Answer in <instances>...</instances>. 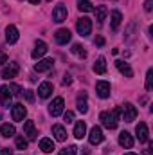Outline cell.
Masks as SVG:
<instances>
[{
    "label": "cell",
    "instance_id": "6da1fadb",
    "mask_svg": "<svg viewBox=\"0 0 153 155\" xmlns=\"http://www.w3.org/2000/svg\"><path fill=\"white\" fill-rule=\"evenodd\" d=\"M99 121L103 123L105 128H108V130H115L117 124H119V108H114V110H110V112H101Z\"/></svg>",
    "mask_w": 153,
    "mask_h": 155
},
{
    "label": "cell",
    "instance_id": "7a4b0ae2",
    "mask_svg": "<svg viewBox=\"0 0 153 155\" xmlns=\"http://www.w3.org/2000/svg\"><path fill=\"white\" fill-rule=\"evenodd\" d=\"M119 114H122V121H124V123H132V121H135V117H137V108H135L132 103H124V105L119 108Z\"/></svg>",
    "mask_w": 153,
    "mask_h": 155
},
{
    "label": "cell",
    "instance_id": "3957f363",
    "mask_svg": "<svg viewBox=\"0 0 153 155\" xmlns=\"http://www.w3.org/2000/svg\"><path fill=\"white\" fill-rule=\"evenodd\" d=\"M76 29L81 36H88V35L92 33V20L86 18V16H81L76 24Z\"/></svg>",
    "mask_w": 153,
    "mask_h": 155
},
{
    "label": "cell",
    "instance_id": "277c9868",
    "mask_svg": "<svg viewBox=\"0 0 153 155\" xmlns=\"http://www.w3.org/2000/svg\"><path fill=\"white\" fill-rule=\"evenodd\" d=\"M63 107H65V101H63V97H54L52 99V103L49 105V114L52 117H58L63 114Z\"/></svg>",
    "mask_w": 153,
    "mask_h": 155
},
{
    "label": "cell",
    "instance_id": "5b68a950",
    "mask_svg": "<svg viewBox=\"0 0 153 155\" xmlns=\"http://www.w3.org/2000/svg\"><path fill=\"white\" fill-rule=\"evenodd\" d=\"M67 7L63 5V4H60V5H56L54 9H52V20L56 22V24H61V22H65L67 20Z\"/></svg>",
    "mask_w": 153,
    "mask_h": 155
},
{
    "label": "cell",
    "instance_id": "8992f818",
    "mask_svg": "<svg viewBox=\"0 0 153 155\" xmlns=\"http://www.w3.org/2000/svg\"><path fill=\"white\" fill-rule=\"evenodd\" d=\"M96 92H97V96H99L101 99H106V97H110L112 87H110L108 81H97V83H96Z\"/></svg>",
    "mask_w": 153,
    "mask_h": 155
},
{
    "label": "cell",
    "instance_id": "52a82bcc",
    "mask_svg": "<svg viewBox=\"0 0 153 155\" xmlns=\"http://www.w3.org/2000/svg\"><path fill=\"white\" fill-rule=\"evenodd\" d=\"M11 116H13V121H24L27 116V110L22 103H16L11 107Z\"/></svg>",
    "mask_w": 153,
    "mask_h": 155
},
{
    "label": "cell",
    "instance_id": "ba28073f",
    "mask_svg": "<svg viewBox=\"0 0 153 155\" xmlns=\"http://www.w3.org/2000/svg\"><path fill=\"white\" fill-rule=\"evenodd\" d=\"M70 38H72V35H70L69 29H58V31L54 33V40H56V43H60V45L69 43Z\"/></svg>",
    "mask_w": 153,
    "mask_h": 155
},
{
    "label": "cell",
    "instance_id": "9c48e42d",
    "mask_svg": "<svg viewBox=\"0 0 153 155\" xmlns=\"http://www.w3.org/2000/svg\"><path fill=\"white\" fill-rule=\"evenodd\" d=\"M135 134H137L139 143H148V139H150V132H148L146 123H139L137 128H135Z\"/></svg>",
    "mask_w": 153,
    "mask_h": 155
},
{
    "label": "cell",
    "instance_id": "30bf717a",
    "mask_svg": "<svg viewBox=\"0 0 153 155\" xmlns=\"http://www.w3.org/2000/svg\"><path fill=\"white\" fill-rule=\"evenodd\" d=\"M103 139H105V135H103L101 126H94V128L90 130V135H88L90 144H99V143H103Z\"/></svg>",
    "mask_w": 153,
    "mask_h": 155
},
{
    "label": "cell",
    "instance_id": "8fae6325",
    "mask_svg": "<svg viewBox=\"0 0 153 155\" xmlns=\"http://www.w3.org/2000/svg\"><path fill=\"white\" fill-rule=\"evenodd\" d=\"M11 92H9V87L7 85H4V87H0V105L2 107H5V108H9L11 107Z\"/></svg>",
    "mask_w": 153,
    "mask_h": 155
},
{
    "label": "cell",
    "instance_id": "7c38bea8",
    "mask_svg": "<svg viewBox=\"0 0 153 155\" xmlns=\"http://www.w3.org/2000/svg\"><path fill=\"white\" fill-rule=\"evenodd\" d=\"M24 135H27V139L34 141L38 137V132L34 128V121H25L24 123Z\"/></svg>",
    "mask_w": 153,
    "mask_h": 155
},
{
    "label": "cell",
    "instance_id": "4fadbf2b",
    "mask_svg": "<svg viewBox=\"0 0 153 155\" xmlns=\"http://www.w3.org/2000/svg\"><path fill=\"white\" fill-rule=\"evenodd\" d=\"M54 67V60L52 58H45V60H40L38 63L34 65V71L36 72H47Z\"/></svg>",
    "mask_w": 153,
    "mask_h": 155
},
{
    "label": "cell",
    "instance_id": "5bb4252c",
    "mask_svg": "<svg viewBox=\"0 0 153 155\" xmlns=\"http://www.w3.org/2000/svg\"><path fill=\"white\" fill-rule=\"evenodd\" d=\"M18 71H20L18 63H9V65L2 71V78H4V79H13V78H16Z\"/></svg>",
    "mask_w": 153,
    "mask_h": 155
},
{
    "label": "cell",
    "instance_id": "9a60e30c",
    "mask_svg": "<svg viewBox=\"0 0 153 155\" xmlns=\"http://www.w3.org/2000/svg\"><path fill=\"white\" fill-rule=\"evenodd\" d=\"M133 137L128 134V132H121L119 134V144L122 146V148H126V150H130V148H133Z\"/></svg>",
    "mask_w": 153,
    "mask_h": 155
},
{
    "label": "cell",
    "instance_id": "2e32d148",
    "mask_svg": "<svg viewBox=\"0 0 153 155\" xmlns=\"http://www.w3.org/2000/svg\"><path fill=\"white\" fill-rule=\"evenodd\" d=\"M18 29L15 27V25H7L5 27V40H7V43H16L18 41Z\"/></svg>",
    "mask_w": 153,
    "mask_h": 155
},
{
    "label": "cell",
    "instance_id": "e0dca14e",
    "mask_svg": "<svg viewBox=\"0 0 153 155\" xmlns=\"http://www.w3.org/2000/svg\"><path fill=\"white\" fill-rule=\"evenodd\" d=\"M76 107H77V110H79L81 114H86V112H88V103H86V92H81V94L77 96V99H76Z\"/></svg>",
    "mask_w": 153,
    "mask_h": 155
},
{
    "label": "cell",
    "instance_id": "ac0fdd59",
    "mask_svg": "<svg viewBox=\"0 0 153 155\" xmlns=\"http://www.w3.org/2000/svg\"><path fill=\"white\" fill-rule=\"evenodd\" d=\"M50 94H52V83H49V81H43V83L38 87V96L41 97V99H47Z\"/></svg>",
    "mask_w": 153,
    "mask_h": 155
},
{
    "label": "cell",
    "instance_id": "d6986e66",
    "mask_svg": "<svg viewBox=\"0 0 153 155\" xmlns=\"http://www.w3.org/2000/svg\"><path fill=\"white\" fill-rule=\"evenodd\" d=\"M52 135H54L56 141L63 143V141L67 139V130H65L61 124H54V126H52Z\"/></svg>",
    "mask_w": 153,
    "mask_h": 155
},
{
    "label": "cell",
    "instance_id": "ffe728a7",
    "mask_svg": "<svg viewBox=\"0 0 153 155\" xmlns=\"http://www.w3.org/2000/svg\"><path fill=\"white\" fill-rule=\"evenodd\" d=\"M45 52H47V43H45V41H41V40H38V41L34 43L33 58H34V60H38V58H41V56H43Z\"/></svg>",
    "mask_w": 153,
    "mask_h": 155
},
{
    "label": "cell",
    "instance_id": "44dd1931",
    "mask_svg": "<svg viewBox=\"0 0 153 155\" xmlns=\"http://www.w3.org/2000/svg\"><path fill=\"white\" fill-rule=\"evenodd\" d=\"M40 150H41L43 153H50V152L54 150V141H52V139H49V137L40 139Z\"/></svg>",
    "mask_w": 153,
    "mask_h": 155
},
{
    "label": "cell",
    "instance_id": "7402d4cb",
    "mask_svg": "<svg viewBox=\"0 0 153 155\" xmlns=\"http://www.w3.org/2000/svg\"><path fill=\"white\" fill-rule=\"evenodd\" d=\"M115 67L119 69V72H121V74H124L126 78L133 76V71H132V67H130L126 61H121V60H119V61H115Z\"/></svg>",
    "mask_w": 153,
    "mask_h": 155
},
{
    "label": "cell",
    "instance_id": "603a6c76",
    "mask_svg": "<svg viewBox=\"0 0 153 155\" xmlns=\"http://www.w3.org/2000/svg\"><path fill=\"white\" fill-rule=\"evenodd\" d=\"M86 135V123L85 121H77L74 126V137L76 139H83Z\"/></svg>",
    "mask_w": 153,
    "mask_h": 155
},
{
    "label": "cell",
    "instance_id": "cb8c5ba5",
    "mask_svg": "<svg viewBox=\"0 0 153 155\" xmlns=\"http://www.w3.org/2000/svg\"><path fill=\"white\" fill-rule=\"evenodd\" d=\"M94 72H96V74H105V72H106V60H105L103 56H99V58L96 60V63H94Z\"/></svg>",
    "mask_w": 153,
    "mask_h": 155
},
{
    "label": "cell",
    "instance_id": "d4e9b609",
    "mask_svg": "<svg viewBox=\"0 0 153 155\" xmlns=\"http://www.w3.org/2000/svg\"><path fill=\"white\" fill-rule=\"evenodd\" d=\"M0 134H2V137H13L15 134H16V130H15V126L13 124H9V123H4L2 124V128H0Z\"/></svg>",
    "mask_w": 153,
    "mask_h": 155
},
{
    "label": "cell",
    "instance_id": "484cf974",
    "mask_svg": "<svg viewBox=\"0 0 153 155\" xmlns=\"http://www.w3.org/2000/svg\"><path fill=\"white\" fill-rule=\"evenodd\" d=\"M94 11H96V20H97V24H103L105 18H106V15H108V9H106L105 5H99V7H96Z\"/></svg>",
    "mask_w": 153,
    "mask_h": 155
},
{
    "label": "cell",
    "instance_id": "4316f807",
    "mask_svg": "<svg viewBox=\"0 0 153 155\" xmlns=\"http://www.w3.org/2000/svg\"><path fill=\"white\" fill-rule=\"evenodd\" d=\"M77 9L83 11V13H92L94 5L90 4V0H77Z\"/></svg>",
    "mask_w": 153,
    "mask_h": 155
},
{
    "label": "cell",
    "instance_id": "83f0119b",
    "mask_svg": "<svg viewBox=\"0 0 153 155\" xmlns=\"http://www.w3.org/2000/svg\"><path fill=\"white\" fill-rule=\"evenodd\" d=\"M110 20H112V29H117V27L121 25V22H122V15H121L119 11H112Z\"/></svg>",
    "mask_w": 153,
    "mask_h": 155
},
{
    "label": "cell",
    "instance_id": "f1b7e54d",
    "mask_svg": "<svg viewBox=\"0 0 153 155\" xmlns=\"http://www.w3.org/2000/svg\"><path fill=\"white\" fill-rule=\"evenodd\" d=\"M72 52H74L76 56H79V58H86V51H85V47L79 45V43L72 45Z\"/></svg>",
    "mask_w": 153,
    "mask_h": 155
},
{
    "label": "cell",
    "instance_id": "f546056e",
    "mask_svg": "<svg viewBox=\"0 0 153 155\" xmlns=\"http://www.w3.org/2000/svg\"><path fill=\"white\" fill-rule=\"evenodd\" d=\"M153 87V69H148V72H146V90L150 92Z\"/></svg>",
    "mask_w": 153,
    "mask_h": 155
},
{
    "label": "cell",
    "instance_id": "4dcf8cb0",
    "mask_svg": "<svg viewBox=\"0 0 153 155\" xmlns=\"http://www.w3.org/2000/svg\"><path fill=\"white\" fill-rule=\"evenodd\" d=\"M15 143H16V148H18V150H25V148H27V139L22 137V135H18Z\"/></svg>",
    "mask_w": 153,
    "mask_h": 155
},
{
    "label": "cell",
    "instance_id": "1f68e13d",
    "mask_svg": "<svg viewBox=\"0 0 153 155\" xmlns=\"http://www.w3.org/2000/svg\"><path fill=\"white\" fill-rule=\"evenodd\" d=\"M76 153H77V146H74V144H72V146H69V148L61 150L58 155H76Z\"/></svg>",
    "mask_w": 153,
    "mask_h": 155
},
{
    "label": "cell",
    "instance_id": "d6a6232c",
    "mask_svg": "<svg viewBox=\"0 0 153 155\" xmlns=\"http://www.w3.org/2000/svg\"><path fill=\"white\" fill-rule=\"evenodd\" d=\"M9 92H11V96H20V94H22V88H20L18 85L11 83V85H9Z\"/></svg>",
    "mask_w": 153,
    "mask_h": 155
},
{
    "label": "cell",
    "instance_id": "836d02e7",
    "mask_svg": "<svg viewBox=\"0 0 153 155\" xmlns=\"http://www.w3.org/2000/svg\"><path fill=\"white\" fill-rule=\"evenodd\" d=\"M24 94H25V99H27L29 103H33V101H34V92H33V90H25Z\"/></svg>",
    "mask_w": 153,
    "mask_h": 155
},
{
    "label": "cell",
    "instance_id": "e575fe53",
    "mask_svg": "<svg viewBox=\"0 0 153 155\" xmlns=\"http://www.w3.org/2000/svg\"><path fill=\"white\" fill-rule=\"evenodd\" d=\"M151 9H153V0H146V2H144V11L150 13Z\"/></svg>",
    "mask_w": 153,
    "mask_h": 155
},
{
    "label": "cell",
    "instance_id": "d590c367",
    "mask_svg": "<svg viewBox=\"0 0 153 155\" xmlns=\"http://www.w3.org/2000/svg\"><path fill=\"white\" fill-rule=\"evenodd\" d=\"M65 121H67V124H69V123H72V121H74V114H72V112H65Z\"/></svg>",
    "mask_w": 153,
    "mask_h": 155
},
{
    "label": "cell",
    "instance_id": "8d00e7d4",
    "mask_svg": "<svg viewBox=\"0 0 153 155\" xmlns=\"http://www.w3.org/2000/svg\"><path fill=\"white\" fill-rule=\"evenodd\" d=\"M96 45H97V47H103V45H105V38H103V36H96Z\"/></svg>",
    "mask_w": 153,
    "mask_h": 155
},
{
    "label": "cell",
    "instance_id": "74e56055",
    "mask_svg": "<svg viewBox=\"0 0 153 155\" xmlns=\"http://www.w3.org/2000/svg\"><path fill=\"white\" fill-rule=\"evenodd\" d=\"M4 63H7V54L0 52V65H4Z\"/></svg>",
    "mask_w": 153,
    "mask_h": 155
},
{
    "label": "cell",
    "instance_id": "f35d334b",
    "mask_svg": "<svg viewBox=\"0 0 153 155\" xmlns=\"http://www.w3.org/2000/svg\"><path fill=\"white\" fill-rule=\"evenodd\" d=\"M72 83V78H70V74H65V78H63V85H70Z\"/></svg>",
    "mask_w": 153,
    "mask_h": 155
},
{
    "label": "cell",
    "instance_id": "ab89813d",
    "mask_svg": "<svg viewBox=\"0 0 153 155\" xmlns=\"http://www.w3.org/2000/svg\"><path fill=\"white\" fill-rule=\"evenodd\" d=\"M2 155H13V150H9V148H2Z\"/></svg>",
    "mask_w": 153,
    "mask_h": 155
},
{
    "label": "cell",
    "instance_id": "60d3db41",
    "mask_svg": "<svg viewBox=\"0 0 153 155\" xmlns=\"http://www.w3.org/2000/svg\"><path fill=\"white\" fill-rule=\"evenodd\" d=\"M29 2H31L33 5H38V4H40V0H29Z\"/></svg>",
    "mask_w": 153,
    "mask_h": 155
},
{
    "label": "cell",
    "instance_id": "b9f144b4",
    "mask_svg": "<svg viewBox=\"0 0 153 155\" xmlns=\"http://www.w3.org/2000/svg\"><path fill=\"white\" fill-rule=\"evenodd\" d=\"M83 155H90V150H86V148H85V150H83Z\"/></svg>",
    "mask_w": 153,
    "mask_h": 155
},
{
    "label": "cell",
    "instance_id": "7bdbcfd3",
    "mask_svg": "<svg viewBox=\"0 0 153 155\" xmlns=\"http://www.w3.org/2000/svg\"><path fill=\"white\" fill-rule=\"evenodd\" d=\"M124 155H137V153H132V152H128V153H124Z\"/></svg>",
    "mask_w": 153,
    "mask_h": 155
}]
</instances>
